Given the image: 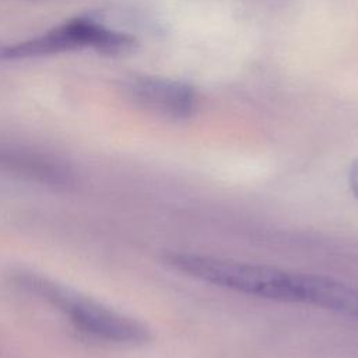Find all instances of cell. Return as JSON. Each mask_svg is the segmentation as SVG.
Returning a JSON list of instances; mask_svg holds the SVG:
<instances>
[{
  "instance_id": "1",
  "label": "cell",
  "mask_w": 358,
  "mask_h": 358,
  "mask_svg": "<svg viewBox=\"0 0 358 358\" xmlns=\"http://www.w3.org/2000/svg\"><path fill=\"white\" fill-rule=\"evenodd\" d=\"M162 263L180 274L238 294L310 306L317 280L315 274L178 250L165 252Z\"/></svg>"
},
{
  "instance_id": "2",
  "label": "cell",
  "mask_w": 358,
  "mask_h": 358,
  "mask_svg": "<svg viewBox=\"0 0 358 358\" xmlns=\"http://www.w3.org/2000/svg\"><path fill=\"white\" fill-rule=\"evenodd\" d=\"M7 281L20 292L59 312L77 331L95 341L136 347L151 338L144 323L36 271L11 268Z\"/></svg>"
},
{
  "instance_id": "3",
  "label": "cell",
  "mask_w": 358,
  "mask_h": 358,
  "mask_svg": "<svg viewBox=\"0 0 358 358\" xmlns=\"http://www.w3.org/2000/svg\"><path fill=\"white\" fill-rule=\"evenodd\" d=\"M136 46L131 35L119 32L88 17L69 20L39 36L0 46V62L49 56L78 49H95L105 55H122Z\"/></svg>"
},
{
  "instance_id": "4",
  "label": "cell",
  "mask_w": 358,
  "mask_h": 358,
  "mask_svg": "<svg viewBox=\"0 0 358 358\" xmlns=\"http://www.w3.org/2000/svg\"><path fill=\"white\" fill-rule=\"evenodd\" d=\"M0 173L62 192L73 190L78 183L74 169L66 161L14 145L0 144Z\"/></svg>"
},
{
  "instance_id": "5",
  "label": "cell",
  "mask_w": 358,
  "mask_h": 358,
  "mask_svg": "<svg viewBox=\"0 0 358 358\" xmlns=\"http://www.w3.org/2000/svg\"><path fill=\"white\" fill-rule=\"evenodd\" d=\"M126 91L138 106L172 120L190 117L197 108V95L192 85L162 77H136Z\"/></svg>"
},
{
  "instance_id": "6",
  "label": "cell",
  "mask_w": 358,
  "mask_h": 358,
  "mask_svg": "<svg viewBox=\"0 0 358 358\" xmlns=\"http://www.w3.org/2000/svg\"><path fill=\"white\" fill-rule=\"evenodd\" d=\"M348 183L350 189L355 199H358V159H355L348 171Z\"/></svg>"
}]
</instances>
